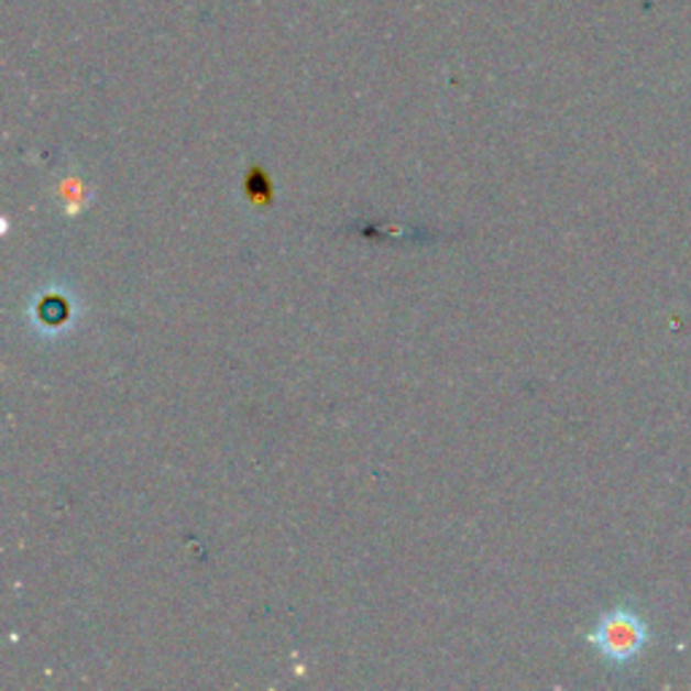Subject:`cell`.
Instances as JSON below:
<instances>
[{
    "label": "cell",
    "mask_w": 691,
    "mask_h": 691,
    "mask_svg": "<svg viewBox=\"0 0 691 691\" xmlns=\"http://www.w3.org/2000/svg\"><path fill=\"white\" fill-rule=\"evenodd\" d=\"M35 311V325H46V327H59L65 321H70L68 303H63V297H50L44 295V300L33 303Z\"/></svg>",
    "instance_id": "3957f363"
},
{
    "label": "cell",
    "mask_w": 691,
    "mask_h": 691,
    "mask_svg": "<svg viewBox=\"0 0 691 691\" xmlns=\"http://www.w3.org/2000/svg\"><path fill=\"white\" fill-rule=\"evenodd\" d=\"M589 640L594 643L600 657L607 659V662L627 665L635 657H640V651L646 648L648 627L629 607H613V611L600 616L597 627L589 635Z\"/></svg>",
    "instance_id": "6da1fadb"
},
{
    "label": "cell",
    "mask_w": 691,
    "mask_h": 691,
    "mask_svg": "<svg viewBox=\"0 0 691 691\" xmlns=\"http://www.w3.org/2000/svg\"><path fill=\"white\" fill-rule=\"evenodd\" d=\"M85 187H81L79 178H65L63 187H59V200H63V208L68 213H79L85 208Z\"/></svg>",
    "instance_id": "277c9868"
},
{
    "label": "cell",
    "mask_w": 691,
    "mask_h": 691,
    "mask_svg": "<svg viewBox=\"0 0 691 691\" xmlns=\"http://www.w3.org/2000/svg\"><path fill=\"white\" fill-rule=\"evenodd\" d=\"M243 195L252 202L254 208H271L276 202V187H273V178L267 176V171L262 165H252L243 176Z\"/></svg>",
    "instance_id": "7a4b0ae2"
}]
</instances>
